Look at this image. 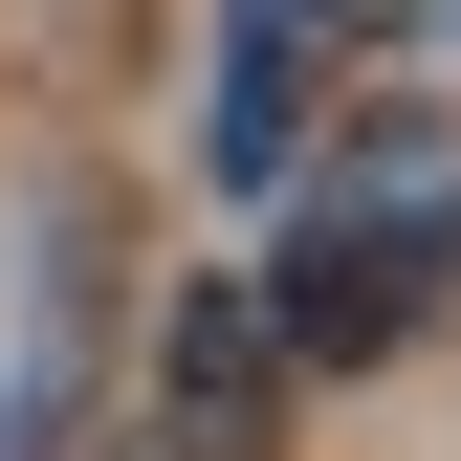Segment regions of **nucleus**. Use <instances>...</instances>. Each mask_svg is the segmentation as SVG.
Masks as SVG:
<instances>
[{"instance_id": "nucleus-1", "label": "nucleus", "mask_w": 461, "mask_h": 461, "mask_svg": "<svg viewBox=\"0 0 461 461\" xmlns=\"http://www.w3.org/2000/svg\"><path fill=\"white\" fill-rule=\"evenodd\" d=\"M439 264H461V154L439 132H352L308 176V242H285V285H264V330L308 374H352V352H395V330L439 308Z\"/></svg>"}, {"instance_id": "nucleus-2", "label": "nucleus", "mask_w": 461, "mask_h": 461, "mask_svg": "<svg viewBox=\"0 0 461 461\" xmlns=\"http://www.w3.org/2000/svg\"><path fill=\"white\" fill-rule=\"evenodd\" d=\"M264 418H285V330H264V285H176L132 461H264Z\"/></svg>"}, {"instance_id": "nucleus-3", "label": "nucleus", "mask_w": 461, "mask_h": 461, "mask_svg": "<svg viewBox=\"0 0 461 461\" xmlns=\"http://www.w3.org/2000/svg\"><path fill=\"white\" fill-rule=\"evenodd\" d=\"M352 23H374V0H242V23H220V44H242V67H220V176H285V154H308V67Z\"/></svg>"}]
</instances>
